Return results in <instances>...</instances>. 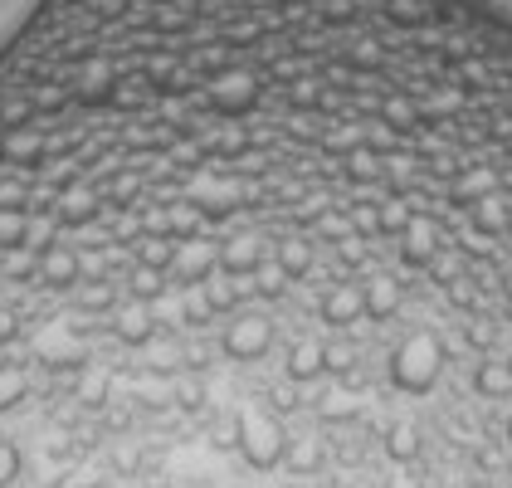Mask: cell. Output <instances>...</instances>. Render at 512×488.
Here are the masks:
<instances>
[{
	"label": "cell",
	"instance_id": "1",
	"mask_svg": "<svg viewBox=\"0 0 512 488\" xmlns=\"http://www.w3.org/2000/svg\"><path fill=\"white\" fill-rule=\"evenodd\" d=\"M30 10H35V0H0V44L30 20Z\"/></svg>",
	"mask_w": 512,
	"mask_h": 488
}]
</instances>
